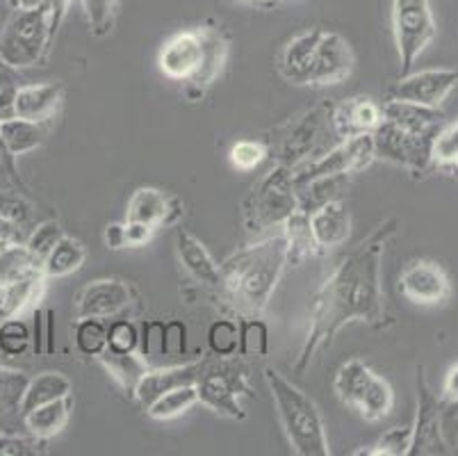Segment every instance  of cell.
Listing matches in <instances>:
<instances>
[{"label": "cell", "instance_id": "obj_1", "mask_svg": "<svg viewBox=\"0 0 458 456\" xmlns=\"http://www.w3.org/2000/svg\"><path fill=\"white\" fill-rule=\"evenodd\" d=\"M397 219H386L333 270L322 283L310 308V326L303 340L294 372L303 374L324 347H331L335 336L349 324H368L374 329L388 324L383 297L381 267L386 246L397 233Z\"/></svg>", "mask_w": 458, "mask_h": 456}, {"label": "cell", "instance_id": "obj_2", "mask_svg": "<svg viewBox=\"0 0 458 456\" xmlns=\"http://www.w3.org/2000/svg\"><path fill=\"white\" fill-rule=\"evenodd\" d=\"M287 267L285 237L274 236L233 251L219 262L215 290L240 317H260Z\"/></svg>", "mask_w": 458, "mask_h": 456}, {"label": "cell", "instance_id": "obj_3", "mask_svg": "<svg viewBox=\"0 0 458 456\" xmlns=\"http://www.w3.org/2000/svg\"><path fill=\"white\" fill-rule=\"evenodd\" d=\"M265 382L272 392L274 409L281 420L287 443L299 456H328L331 447L327 441V426L318 404L299 386H294L281 372L267 367Z\"/></svg>", "mask_w": 458, "mask_h": 456}, {"label": "cell", "instance_id": "obj_4", "mask_svg": "<svg viewBox=\"0 0 458 456\" xmlns=\"http://www.w3.org/2000/svg\"><path fill=\"white\" fill-rule=\"evenodd\" d=\"M299 211L294 190L293 167L278 162L262 176L242 201V224L249 233H262L283 226L293 212Z\"/></svg>", "mask_w": 458, "mask_h": 456}, {"label": "cell", "instance_id": "obj_5", "mask_svg": "<svg viewBox=\"0 0 458 456\" xmlns=\"http://www.w3.org/2000/svg\"><path fill=\"white\" fill-rule=\"evenodd\" d=\"M48 5L37 10H14L0 32V57L14 69L41 66L53 48Z\"/></svg>", "mask_w": 458, "mask_h": 456}, {"label": "cell", "instance_id": "obj_6", "mask_svg": "<svg viewBox=\"0 0 458 456\" xmlns=\"http://www.w3.org/2000/svg\"><path fill=\"white\" fill-rule=\"evenodd\" d=\"M333 391L344 407L353 409L368 422L386 420L394 407V391L388 379L377 374L360 358H352L337 370Z\"/></svg>", "mask_w": 458, "mask_h": 456}, {"label": "cell", "instance_id": "obj_7", "mask_svg": "<svg viewBox=\"0 0 458 456\" xmlns=\"http://www.w3.org/2000/svg\"><path fill=\"white\" fill-rule=\"evenodd\" d=\"M216 361L219 363L208 361L197 379L199 404L228 420H244L247 409L242 397H251L247 374L240 366H233L231 358H216Z\"/></svg>", "mask_w": 458, "mask_h": 456}, {"label": "cell", "instance_id": "obj_8", "mask_svg": "<svg viewBox=\"0 0 458 456\" xmlns=\"http://www.w3.org/2000/svg\"><path fill=\"white\" fill-rule=\"evenodd\" d=\"M393 32L399 56V73L413 71L427 46L436 37L431 3L428 0H393Z\"/></svg>", "mask_w": 458, "mask_h": 456}, {"label": "cell", "instance_id": "obj_9", "mask_svg": "<svg viewBox=\"0 0 458 456\" xmlns=\"http://www.w3.org/2000/svg\"><path fill=\"white\" fill-rule=\"evenodd\" d=\"M374 160H377V156H374L372 133H365V135L340 140L333 149L324 151L322 156L293 167V178L294 183H301L327 174L356 176L368 169Z\"/></svg>", "mask_w": 458, "mask_h": 456}, {"label": "cell", "instance_id": "obj_10", "mask_svg": "<svg viewBox=\"0 0 458 456\" xmlns=\"http://www.w3.org/2000/svg\"><path fill=\"white\" fill-rule=\"evenodd\" d=\"M433 137L436 135H413L390 124L388 119H381V124L372 133L374 156L413 174H424L433 165Z\"/></svg>", "mask_w": 458, "mask_h": 456}, {"label": "cell", "instance_id": "obj_11", "mask_svg": "<svg viewBox=\"0 0 458 456\" xmlns=\"http://www.w3.org/2000/svg\"><path fill=\"white\" fill-rule=\"evenodd\" d=\"M399 290L415 306H443L452 297V281L443 265L415 258L399 274Z\"/></svg>", "mask_w": 458, "mask_h": 456}, {"label": "cell", "instance_id": "obj_12", "mask_svg": "<svg viewBox=\"0 0 458 456\" xmlns=\"http://www.w3.org/2000/svg\"><path fill=\"white\" fill-rule=\"evenodd\" d=\"M331 128V106H319L308 110L306 115L299 116L294 124H290L287 133L281 142V165L297 167L301 162L312 160L318 156L315 146L322 142L324 133Z\"/></svg>", "mask_w": 458, "mask_h": 456}, {"label": "cell", "instance_id": "obj_13", "mask_svg": "<svg viewBox=\"0 0 458 456\" xmlns=\"http://www.w3.org/2000/svg\"><path fill=\"white\" fill-rule=\"evenodd\" d=\"M353 66H356V56L352 44L340 32L322 30L308 75V87L340 85L352 75Z\"/></svg>", "mask_w": 458, "mask_h": 456}, {"label": "cell", "instance_id": "obj_14", "mask_svg": "<svg viewBox=\"0 0 458 456\" xmlns=\"http://www.w3.org/2000/svg\"><path fill=\"white\" fill-rule=\"evenodd\" d=\"M203 65V37L199 28L176 32L162 44L157 53V69L169 81L191 82Z\"/></svg>", "mask_w": 458, "mask_h": 456}, {"label": "cell", "instance_id": "obj_15", "mask_svg": "<svg viewBox=\"0 0 458 456\" xmlns=\"http://www.w3.org/2000/svg\"><path fill=\"white\" fill-rule=\"evenodd\" d=\"M458 85L456 69H424L418 73L399 75V81L390 90V99L408 100L418 106L438 108L454 87Z\"/></svg>", "mask_w": 458, "mask_h": 456}, {"label": "cell", "instance_id": "obj_16", "mask_svg": "<svg viewBox=\"0 0 458 456\" xmlns=\"http://www.w3.org/2000/svg\"><path fill=\"white\" fill-rule=\"evenodd\" d=\"M132 288L122 279H96L76 297V317H107L119 315L132 304Z\"/></svg>", "mask_w": 458, "mask_h": 456}, {"label": "cell", "instance_id": "obj_17", "mask_svg": "<svg viewBox=\"0 0 458 456\" xmlns=\"http://www.w3.org/2000/svg\"><path fill=\"white\" fill-rule=\"evenodd\" d=\"M415 438L411 454H438L445 452L443 417L438 416V400L424 376V366L418 367V413H415Z\"/></svg>", "mask_w": 458, "mask_h": 456}, {"label": "cell", "instance_id": "obj_18", "mask_svg": "<svg viewBox=\"0 0 458 456\" xmlns=\"http://www.w3.org/2000/svg\"><path fill=\"white\" fill-rule=\"evenodd\" d=\"M185 212V206L178 196L169 194L157 187H137L128 201L126 219L141 221L151 228H162V226H174Z\"/></svg>", "mask_w": 458, "mask_h": 456}, {"label": "cell", "instance_id": "obj_19", "mask_svg": "<svg viewBox=\"0 0 458 456\" xmlns=\"http://www.w3.org/2000/svg\"><path fill=\"white\" fill-rule=\"evenodd\" d=\"M208 366V358L201 361H190V363H174V366H162V367H148L147 374L141 376L140 386L135 391V400L140 401L141 407L147 409L153 400H157L165 392L174 391V388L190 386L197 383L201 376L203 367Z\"/></svg>", "mask_w": 458, "mask_h": 456}, {"label": "cell", "instance_id": "obj_20", "mask_svg": "<svg viewBox=\"0 0 458 456\" xmlns=\"http://www.w3.org/2000/svg\"><path fill=\"white\" fill-rule=\"evenodd\" d=\"M381 119V106L369 96H352L331 108V128L337 140L374 133Z\"/></svg>", "mask_w": 458, "mask_h": 456}, {"label": "cell", "instance_id": "obj_21", "mask_svg": "<svg viewBox=\"0 0 458 456\" xmlns=\"http://www.w3.org/2000/svg\"><path fill=\"white\" fill-rule=\"evenodd\" d=\"M199 30H201L203 37V65L199 69L197 78L187 82V96L190 99H201L203 91L222 75L224 66L228 62V50H231V41H228L226 32L219 25L206 23Z\"/></svg>", "mask_w": 458, "mask_h": 456}, {"label": "cell", "instance_id": "obj_22", "mask_svg": "<svg viewBox=\"0 0 458 456\" xmlns=\"http://www.w3.org/2000/svg\"><path fill=\"white\" fill-rule=\"evenodd\" d=\"M319 37H322V28H310V30L299 32L283 46L281 56H278V73L283 81H287L290 85H308Z\"/></svg>", "mask_w": 458, "mask_h": 456}, {"label": "cell", "instance_id": "obj_23", "mask_svg": "<svg viewBox=\"0 0 458 456\" xmlns=\"http://www.w3.org/2000/svg\"><path fill=\"white\" fill-rule=\"evenodd\" d=\"M64 99V87L60 82H39L23 85L16 90V116L39 124H51Z\"/></svg>", "mask_w": 458, "mask_h": 456}, {"label": "cell", "instance_id": "obj_24", "mask_svg": "<svg viewBox=\"0 0 458 456\" xmlns=\"http://www.w3.org/2000/svg\"><path fill=\"white\" fill-rule=\"evenodd\" d=\"M308 217H310V228L319 246V254L344 245L352 236V212L347 211L343 199L331 201Z\"/></svg>", "mask_w": 458, "mask_h": 456}, {"label": "cell", "instance_id": "obj_25", "mask_svg": "<svg viewBox=\"0 0 458 456\" xmlns=\"http://www.w3.org/2000/svg\"><path fill=\"white\" fill-rule=\"evenodd\" d=\"M383 119H388L397 128L413 135H436L443 128V115L438 108L418 106V103H408V100L390 99L383 103Z\"/></svg>", "mask_w": 458, "mask_h": 456}, {"label": "cell", "instance_id": "obj_26", "mask_svg": "<svg viewBox=\"0 0 458 456\" xmlns=\"http://www.w3.org/2000/svg\"><path fill=\"white\" fill-rule=\"evenodd\" d=\"M176 254L178 258H181L182 267L187 270V274H190L194 281L215 290L216 283H219V262L212 258L210 251L206 249V245H203L197 236H191L185 228H178Z\"/></svg>", "mask_w": 458, "mask_h": 456}, {"label": "cell", "instance_id": "obj_27", "mask_svg": "<svg viewBox=\"0 0 458 456\" xmlns=\"http://www.w3.org/2000/svg\"><path fill=\"white\" fill-rule=\"evenodd\" d=\"M352 178L353 176L349 174H327V176H315V178H308V181H301V183H294L299 211L310 215V212L327 206V203H331V201L343 199L344 192L349 190Z\"/></svg>", "mask_w": 458, "mask_h": 456}, {"label": "cell", "instance_id": "obj_28", "mask_svg": "<svg viewBox=\"0 0 458 456\" xmlns=\"http://www.w3.org/2000/svg\"><path fill=\"white\" fill-rule=\"evenodd\" d=\"M71 413H73V397L66 395L23 413V422H26L30 436L51 441L53 436L62 434V429L69 425Z\"/></svg>", "mask_w": 458, "mask_h": 456}, {"label": "cell", "instance_id": "obj_29", "mask_svg": "<svg viewBox=\"0 0 458 456\" xmlns=\"http://www.w3.org/2000/svg\"><path fill=\"white\" fill-rule=\"evenodd\" d=\"M98 363L103 366V370L107 372L112 382L126 392V397L135 400V391L140 386L141 376L147 374L148 366L147 361L140 357V351H131V354H119V351L106 349L98 357Z\"/></svg>", "mask_w": 458, "mask_h": 456}, {"label": "cell", "instance_id": "obj_30", "mask_svg": "<svg viewBox=\"0 0 458 456\" xmlns=\"http://www.w3.org/2000/svg\"><path fill=\"white\" fill-rule=\"evenodd\" d=\"M46 290V276H30L23 281L0 283V322L19 317L21 313L41 299Z\"/></svg>", "mask_w": 458, "mask_h": 456}, {"label": "cell", "instance_id": "obj_31", "mask_svg": "<svg viewBox=\"0 0 458 456\" xmlns=\"http://www.w3.org/2000/svg\"><path fill=\"white\" fill-rule=\"evenodd\" d=\"M46 135H48V124L21 119V116L0 121V137L14 158L39 149L46 142Z\"/></svg>", "mask_w": 458, "mask_h": 456}, {"label": "cell", "instance_id": "obj_32", "mask_svg": "<svg viewBox=\"0 0 458 456\" xmlns=\"http://www.w3.org/2000/svg\"><path fill=\"white\" fill-rule=\"evenodd\" d=\"M71 391H73V386H71L69 376H64L62 372H41V374L28 379L19 411L28 413L41 404L71 395Z\"/></svg>", "mask_w": 458, "mask_h": 456}, {"label": "cell", "instance_id": "obj_33", "mask_svg": "<svg viewBox=\"0 0 458 456\" xmlns=\"http://www.w3.org/2000/svg\"><path fill=\"white\" fill-rule=\"evenodd\" d=\"M281 228L287 245V262L299 265L303 258L318 256L319 246L318 242H315V236H312L310 217H308V212L303 211L293 212V215L287 217L285 224H283Z\"/></svg>", "mask_w": 458, "mask_h": 456}, {"label": "cell", "instance_id": "obj_34", "mask_svg": "<svg viewBox=\"0 0 458 456\" xmlns=\"http://www.w3.org/2000/svg\"><path fill=\"white\" fill-rule=\"evenodd\" d=\"M87 261V249L81 240L76 237L64 236L51 254L44 258V276L46 279H64L73 271L81 270Z\"/></svg>", "mask_w": 458, "mask_h": 456}, {"label": "cell", "instance_id": "obj_35", "mask_svg": "<svg viewBox=\"0 0 458 456\" xmlns=\"http://www.w3.org/2000/svg\"><path fill=\"white\" fill-rule=\"evenodd\" d=\"M44 274V262L28 249V245H14L0 251V283L23 281Z\"/></svg>", "mask_w": 458, "mask_h": 456}, {"label": "cell", "instance_id": "obj_36", "mask_svg": "<svg viewBox=\"0 0 458 456\" xmlns=\"http://www.w3.org/2000/svg\"><path fill=\"white\" fill-rule=\"evenodd\" d=\"M194 404H199L197 383H190V386L174 388V391L165 392V395H160L157 400H153L147 407V416L157 422L174 420V417L190 411Z\"/></svg>", "mask_w": 458, "mask_h": 456}, {"label": "cell", "instance_id": "obj_37", "mask_svg": "<svg viewBox=\"0 0 458 456\" xmlns=\"http://www.w3.org/2000/svg\"><path fill=\"white\" fill-rule=\"evenodd\" d=\"M240 347L237 357L265 358L269 354V326L260 317H240Z\"/></svg>", "mask_w": 458, "mask_h": 456}, {"label": "cell", "instance_id": "obj_38", "mask_svg": "<svg viewBox=\"0 0 458 456\" xmlns=\"http://www.w3.org/2000/svg\"><path fill=\"white\" fill-rule=\"evenodd\" d=\"M73 340L82 357L98 358L107 349V324L98 317H78L73 326Z\"/></svg>", "mask_w": 458, "mask_h": 456}, {"label": "cell", "instance_id": "obj_39", "mask_svg": "<svg viewBox=\"0 0 458 456\" xmlns=\"http://www.w3.org/2000/svg\"><path fill=\"white\" fill-rule=\"evenodd\" d=\"M415 438V426L413 422L403 426H393L388 432L383 434L374 445H369V450H358L353 452L356 456H406L411 454V447H413Z\"/></svg>", "mask_w": 458, "mask_h": 456}, {"label": "cell", "instance_id": "obj_40", "mask_svg": "<svg viewBox=\"0 0 458 456\" xmlns=\"http://www.w3.org/2000/svg\"><path fill=\"white\" fill-rule=\"evenodd\" d=\"M208 349L215 358H235L237 347H240V329L237 322L226 320H215L208 329Z\"/></svg>", "mask_w": 458, "mask_h": 456}, {"label": "cell", "instance_id": "obj_41", "mask_svg": "<svg viewBox=\"0 0 458 456\" xmlns=\"http://www.w3.org/2000/svg\"><path fill=\"white\" fill-rule=\"evenodd\" d=\"M30 326L23 320L12 317V320L0 322V351L5 357H21V354H26L28 347H30Z\"/></svg>", "mask_w": 458, "mask_h": 456}, {"label": "cell", "instance_id": "obj_42", "mask_svg": "<svg viewBox=\"0 0 458 456\" xmlns=\"http://www.w3.org/2000/svg\"><path fill=\"white\" fill-rule=\"evenodd\" d=\"M82 10H85L91 35L98 39L110 35L114 28L116 0H82Z\"/></svg>", "mask_w": 458, "mask_h": 456}, {"label": "cell", "instance_id": "obj_43", "mask_svg": "<svg viewBox=\"0 0 458 456\" xmlns=\"http://www.w3.org/2000/svg\"><path fill=\"white\" fill-rule=\"evenodd\" d=\"M269 149L260 140H237L228 151V160L237 171H253L265 162Z\"/></svg>", "mask_w": 458, "mask_h": 456}, {"label": "cell", "instance_id": "obj_44", "mask_svg": "<svg viewBox=\"0 0 458 456\" xmlns=\"http://www.w3.org/2000/svg\"><path fill=\"white\" fill-rule=\"evenodd\" d=\"M26 386H28L26 372L0 367V413L19 411Z\"/></svg>", "mask_w": 458, "mask_h": 456}, {"label": "cell", "instance_id": "obj_45", "mask_svg": "<svg viewBox=\"0 0 458 456\" xmlns=\"http://www.w3.org/2000/svg\"><path fill=\"white\" fill-rule=\"evenodd\" d=\"M64 228H62V224L57 219H46L41 221V224H37L35 228H32V233H28V249L35 254L37 258H39L41 262H44V258L51 254L53 246L57 245V242L64 237Z\"/></svg>", "mask_w": 458, "mask_h": 456}, {"label": "cell", "instance_id": "obj_46", "mask_svg": "<svg viewBox=\"0 0 458 456\" xmlns=\"http://www.w3.org/2000/svg\"><path fill=\"white\" fill-rule=\"evenodd\" d=\"M140 347V329L131 320H114L107 326V349L131 354Z\"/></svg>", "mask_w": 458, "mask_h": 456}, {"label": "cell", "instance_id": "obj_47", "mask_svg": "<svg viewBox=\"0 0 458 456\" xmlns=\"http://www.w3.org/2000/svg\"><path fill=\"white\" fill-rule=\"evenodd\" d=\"M433 165H456L458 160V121L456 124L443 125L431 146Z\"/></svg>", "mask_w": 458, "mask_h": 456}, {"label": "cell", "instance_id": "obj_48", "mask_svg": "<svg viewBox=\"0 0 458 456\" xmlns=\"http://www.w3.org/2000/svg\"><path fill=\"white\" fill-rule=\"evenodd\" d=\"M187 357V326L181 320L165 322V366Z\"/></svg>", "mask_w": 458, "mask_h": 456}, {"label": "cell", "instance_id": "obj_49", "mask_svg": "<svg viewBox=\"0 0 458 456\" xmlns=\"http://www.w3.org/2000/svg\"><path fill=\"white\" fill-rule=\"evenodd\" d=\"M46 443L41 438H19V436H0V456H37L46 454Z\"/></svg>", "mask_w": 458, "mask_h": 456}, {"label": "cell", "instance_id": "obj_50", "mask_svg": "<svg viewBox=\"0 0 458 456\" xmlns=\"http://www.w3.org/2000/svg\"><path fill=\"white\" fill-rule=\"evenodd\" d=\"M0 181L10 183V185L19 187L23 194H28V185L23 183V178H21L19 167H16V158L7 151L3 137H0Z\"/></svg>", "mask_w": 458, "mask_h": 456}, {"label": "cell", "instance_id": "obj_51", "mask_svg": "<svg viewBox=\"0 0 458 456\" xmlns=\"http://www.w3.org/2000/svg\"><path fill=\"white\" fill-rule=\"evenodd\" d=\"M26 240L28 233L23 231V224L16 217L0 215V251L10 249L14 245H23Z\"/></svg>", "mask_w": 458, "mask_h": 456}, {"label": "cell", "instance_id": "obj_52", "mask_svg": "<svg viewBox=\"0 0 458 456\" xmlns=\"http://www.w3.org/2000/svg\"><path fill=\"white\" fill-rule=\"evenodd\" d=\"M156 236V228L141 224V221H131L126 219V246L128 249H141L147 246L148 242Z\"/></svg>", "mask_w": 458, "mask_h": 456}, {"label": "cell", "instance_id": "obj_53", "mask_svg": "<svg viewBox=\"0 0 458 456\" xmlns=\"http://www.w3.org/2000/svg\"><path fill=\"white\" fill-rule=\"evenodd\" d=\"M103 242L110 251H122L126 246V221H112L103 231Z\"/></svg>", "mask_w": 458, "mask_h": 456}, {"label": "cell", "instance_id": "obj_54", "mask_svg": "<svg viewBox=\"0 0 458 456\" xmlns=\"http://www.w3.org/2000/svg\"><path fill=\"white\" fill-rule=\"evenodd\" d=\"M46 5H48V14H51V35L53 41H55L57 32H60L62 23L66 19V12H69L71 0H46Z\"/></svg>", "mask_w": 458, "mask_h": 456}, {"label": "cell", "instance_id": "obj_55", "mask_svg": "<svg viewBox=\"0 0 458 456\" xmlns=\"http://www.w3.org/2000/svg\"><path fill=\"white\" fill-rule=\"evenodd\" d=\"M16 87H7V90L0 91V121H7V119H14L16 116Z\"/></svg>", "mask_w": 458, "mask_h": 456}, {"label": "cell", "instance_id": "obj_56", "mask_svg": "<svg viewBox=\"0 0 458 456\" xmlns=\"http://www.w3.org/2000/svg\"><path fill=\"white\" fill-rule=\"evenodd\" d=\"M16 85H23V78H21L19 69L7 65L3 57H0V91L7 90V87H16Z\"/></svg>", "mask_w": 458, "mask_h": 456}, {"label": "cell", "instance_id": "obj_57", "mask_svg": "<svg viewBox=\"0 0 458 456\" xmlns=\"http://www.w3.org/2000/svg\"><path fill=\"white\" fill-rule=\"evenodd\" d=\"M443 397L447 401H454V404L458 401V363H454V366L447 370V374H445Z\"/></svg>", "mask_w": 458, "mask_h": 456}, {"label": "cell", "instance_id": "obj_58", "mask_svg": "<svg viewBox=\"0 0 458 456\" xmlns=\"http://www.w3.org/2000/svg\"><path fill=\"white\" fill-rule=\"evenodd\" d=\"M249 3H258V5H269L272 0H249Z\"/></svg>", "mask_w": 458, "mask_h": 456}, {"label": "cell", "instance_id": "obj_59", "mask_svg": "<svg viewBox=\"0 0 458 456\" xmlns=\"http://www.w3.org/2000/svg\"><path fill=\"white\" fill-rule=\"evenodd\" d=\"M7 3H10V5H12V7H14V5H16V0H7Z\"/></svg>", "mask_w": 458, "mask_h": 456}, {"label": "cell", "instance_id": "obj_60", "mask_svg": "<svg viewBox=\"0 0 458 456\" xmlns=\"http://www.w3.org/2000/svg\"><path fill=\"white\" fill-rule=\"evenodd\" d=\"M456 167H458V160H456Z\"/></svg>", "mask_w": 458, "mask_h": 456}]
</instances>
